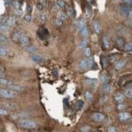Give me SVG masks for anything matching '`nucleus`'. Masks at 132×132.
Returning a JSON list of instances; mask_svg holds the SVG:
<instances>
[{
	"label": "nucleus",
	"mask_w": 132,
	"mask_h": 132,
	"mask_svg": "<svg viewBox=\"0 0 132 132\" xmlns=\"http://www.w3.org/2000/svg\"><path fill=\"white\" fill-rule=\"evenodd\" d=\"M67 15H66V14L63 13V12H60L59 14H58V18L59 19H60L62 21H64L67 19Z\"/></svg>",
	"instance_id": "nucleus-31"
},
{
	"label": "nucleus",
	"mask_w": 132,
	"mask_h": 132,
	"mask_svg": "<svg viewBox=\"0 0 132 132\" xmlns=\"http://www.w3.org/2000/svg\"><path fill=\"white\" fill-rule=\"evenodd\" d=\"M121 15L126 18H131L132 17V8L128 5H124L120 9Z\"/></svg>",
	"instance_id": "nucleus-3"
},
{
	"label": "nucleus",
	"mask_w": 132,
	"mask_h": 132,
	"mask_svg": "<svg viewBox=\"0 0 132 132\" xmlns=\"http://www.w3.org/2000/svg\"><path fill=\"white\" fill-rule=\"evenodd\" d=\"M84 103L82 101H78L75 103V108L77 110H82V108L84 107Z\"/></svg>",
	"instance_id": "nucleus-18"
},
{
	"label": "nucleus",
	"mask_w": 132,
	"mask_h": 132,
	"mask_svg": "<svg viewBox=\"0 0 132 132\" xmlns=\"http://www.w3.org/2000/svg\"><path fill=\"white\" fill-rule=\"evenodd\" d=\"M114 99H115L116 102H122L124 101V95L122 94H117L115 96V97H114Z\"/></svg>",
	"instance_id": "nucleus-20"
},
{
	"label": "nucleus",
	"mask_w": 132,
	"mask_h": 132,
	"mask_svg": "<svg viewBox=\"0 0 132 132\" xmlns=\"http://www.w3.org/2000/svg\"><path fill=\"white\" fill-rule=\"evenodd\" d=\"M115 42L116 45L119 47H122L124 45V40L121 37H117L115 39Z\"/></svg>",
	"instance_id": "nucleus-13"
},
{
	"label": "nucleus",
	"mask_w": 132,
	"mask_h": 132,
	"mask_svg": "<svg viewBox=\"0 0 132 132\" xmlns=\"http://www.w3.org/2000/svg\"><path fill=\"white\" fill-rule=\"evenodd\" d=\"M64 102L65 105L66 106H69V101H68L67 99H65L64 101Z\"/></svg>",
	"instance_id": "nucleus-54"
},
{
	"label": "nucleus",
	"mask_w": 132,
	"mask_h": 132,
	"mask_svg": "<svg viewBox=\"0 0 132 132\" xmlns=\"http://www.w3.org/2000/svg\"><path fill=\"white\" fill-rule=\"evenodd\" d=\"M27 51L28 53H32V54H34L37 52V49L34 46H30L28 47Z\"/></svg>",
	"instance_id": "nucleus-26"
},
{
	"label": "nucleus",
	"mask_w": 132,
	"mask_h": 132,
	"mask_svg": "<svg viewBox=\"0 0 132 132\" xmlns=\"http://www.w3.org/2000/svg\"><path fill=\"white\" fill-rule=\"evenodd\" d=\"M128 87H132V82L129 83L128 84Z\"/></svg>",
	"instance_id": "nucleus-56"
},
{
	"label": "nucleus",
	"mask_w": 132,
	"mask_h": 132,
	"mask_svg": "<svg viewBox=\"0 0 132 132\" xmlns=\"http://www.w3.org/2000/svg\"><path fill=\"white\" fill-rule=\"evenodd\" d=\"M8 114V111L6 110H4V109H2V108H0V115H3V116H6Z\"/></svg>",
	"instance_id": "nucleus-46"
},
{
	"label": "nucleus",
	"mask_w": 132,
	"mask_h": 132,
	"mask_svg": "<svg viewBox=\"0 0 132 132\" xmlns=\"http://www.w3.org/2000/svg\"><path fill=\"white\" fill-rule=\"evenodd\" d=\"M20 42L21 46H27L28 45L29 43V37L28 36L23 35L22 36V37L21 38Z\"/></svg>",
	"instance_id": "nucleus-9"
},
{
	"label": "nucleus",
	"mask_w": 132,
	"mask_h": 132,
	"mask_svg": "<svg viewBox=\"0 0 132 132\" xmlns=\"http://www.w3.org/2000/svg\"><path fill=\"white\" fill-rule=\"evenodd\" d=\"M4 1V3L6 7H8L12 3V1L11 0H3Z\"/></svg>",
	"instance_id": "nucleus-47"
},
{
	"label": "nucleus",
	"mask_w": 132,
	"mask_h": 132,
	"mask_svg": "<svg viewBox=\"0 0 132 132\" xmlns=\"http://www.w3.org/2000/svg\"><path fill=\"white\" fill-rule=\"evenodd\" d=\"M87 45V41L85 39L82 40L81 42H80V45H79V48H80V49H84V48L86 47Z\"/></svg>",
	"instance_id": "nucleus-24"
},
{
	"label": "nucleus",
	"mask_w": 132,
	"mask_h": 132,
	"mask_svg": "<svg viewBox=\"0 0 132 132\" xmlns=\"http://www.w3.org/2000/svg\"><path fill=\"white\" fill-rule=\"evenodd\" d=\"M94 29L95 32L97 34H99L101 32V26L99 24V23L97 21H94L93 23Z\"/></svg>",
	"instance_id": "nucleus-19"
},
{
	"label": "nucleus",
	"mask_w": 132,
	"mask_h": 132,
	"mask_svg": "<svg viewBox=\"0 0 132 132\" xmlns=\"http://www.w3.org/2000/svg\"><path fill=\"white\" fill-rule=\"evenodd\" d=\"M100 81L102 82V83H108V81H109L108 77L107 75H105V74H103V75H100Z\"/></svg>",
	"instance_id": "nucleus-27"
},
{
	"label": "nucleus",
	"mask_w": 132,
	"mask_h": 132,
	"mask_svg": "<svg viewBox=\"0 0 132 132\" xmlns=\"http://www.w3.org/2000/svg\"><path fill=\"white\" fill-rule=\"evenodd\" d=\"M26 11H27L28 13H31L32 12V8L31 6L29 4H28L26 6Z\"/></svg>",
	"instance_id": "nucleus-50"
},
{
	"label": "nucleus",
	"mask_w": 132,
	"mask_h": 132,
	"mask_svg": "<svg viewBox=\"0 0 132 132\" xmlns=\"http://www.w3.org/2000/svg\"><path fill=\"white\" fill-rule=\"evenodd\" d=\"M4 71H5L4 67V66H3V65L0 64V72H4Z\"/></svg>",
	"instance_id": "nucleus-53"
},
{
	"label": "nucleus",
	"mask_w": 132,
	"mask_h": 132,
	"mask_svg": "<svg viewBox=\"0 0 132 132\" xmlns=\"http://www.w3.org/2000/svg\"><path fill=\"white\" fill-rule=\"evenodd\" d=\"M84 54L86 56L89 57L91 54V50L90 48H86L84 50Z\"/></svg>",
	"instance_id": "nucleus-35"
},
{
	"label": "nucleus",
	"mask_w": 132,
	"mask_h": 132,
	"mask_svg": "<svg viewBox=\"0 0 132 132\" xmlns=\"http://www.w3.org/2000/svg\"><path fill=\"white\" fill-rule=\"evenodd\" d=\"M14 14L16 15V16H21L23 14V11L21 9H15L14 10Z\"/></svg>",
	"instance_id": "nucleus-37"
},
{
	"label": "nucleus",
	"mask_w": 132,
	"mask_h": 132,
	"mask_svg": "<svg viewBox=\"0 0 132 132\" xmlns=\"http://www.w3.org/2000/svg\"><path fill=\"white\" fill-rule=\"evenodd\" d=\"M0 84L6 86H11L13 85V82L12 80L9 79L4 78H1L0 79Z\"/></svg>",
	"instance_id": "nucleus-11"
},
{
	"label": "nucleus",
	"mask_w": 132,
	"mask_h": 132,
	"mask_svg": "<svg viewBox=\"0 0 132 132\" xmlns=\"http://www.w3.org/2000/svg\"><path fill=\"white\" fill-rule=\"evenodd\" d=\"M18 94L14 90H5L2 89L0 90V96L2 98H6V99H14L17 97Z\"/></svg>",
	"instance_id": "nucleus-2"
},
{
	"label": "nucleus",
	"mask_w": 132,
	"mask_h": 132,
	"mask_svg": "<svg viewBox=\"0 0 132 132\" xmlns=\"http://www.w3.org/2000/svg\"><path fill=\"white\" fill-rule=\"evenodd\" d=\"M89 130H90V127L86 126L83 127H82L81 128V130L82 132H88V131H89Z\"/></svg>",
	"instance_id": "nucleus-49"
},
{
	"label": "nucleus",
	"mask_w": 132,
	"mask_h": 132,
	"mask_svg": "<svg viewBox=\"0 0 132 132\" xmlns=\"http://www.w3.org/2000/svg\"><path fill=\"white\" fill-rule=\"evenodd\" d=\"M80 32H81V35H83V36H87V35L89 34V30H88V29L87 28L86 26H84L82 28L80 29Z\"/></svg>",
	"instance_id": "nucleus-22"
},
{
	"label": "nucleus",
	"mask_w": 132,
	"mask_h": 132,
	"mask_svg": "<svg viewBox=\"0 0 132 132\" xmlns=\"http://www.w3.org/2000/svg\"><path fill=\"white\" fill-rule=\"evenodd\" d=\"M31 59L34 62H40L42 61V57L39 55H33L31 57Z\"/></svg>",
	"instance_id": "nucleus-23"
},
{
	"label": "nucleus",
	"mask_w": 132,
	"mask_h": 132,
	"mask_svg": "<svg viewBox=\"0 0 132 132\" xmlns=\"http://www.w3.org/2000/svg\"><path fill=\"white\" fill-rule=\"evenodd\" d=\"M24 19L26 22L28 23H30L31 21L32 20V17H31V15L30 14H26V15H25L24 17Z\"/></svg>",
	"instance_id": "nucleus-39"
},
{
	"label": "nucleus",
	"mask_w": 132,
	"mask_h": 132,
	"mask_svg": "<svg viewBox=\"0 0 132 132\" xmlns=\"http://www.w3.org/2000/svg\"><path fill=\"white\" fill-rule=\"evenodd\" d=\"M84 25V21L83 20H81L78 22V24H77V27L79 30H80L81 28H82Z\"/></svg>",
	"instance_id": "nucleus-36"
},
{
	"label": "nucleus",
	"mask_w": 132,
	"mask_h": 132,
	"mask_svg": "<svg viewBox=\"0 0 132 132\" xmlns=\"http://www.w3.org/2000/svg\"><path fill=\"white\" fill-rule=\"evenodd\" d=\"M125 95L128 98H132V88L128 89L125 91Z\"/></svg>",
	"instance_id": "nucleus-33"
},
{
	"label": "nucleus",
	"mask_w": 132,
	"mask_h": 132,
	"mask_svg": "<svg viewBox=\"0 0 132 132\" xmlns=\"http://www.w3.org/2000/svg\"><path fill=\"white\" fill-rule=\"evenodd\" d=\"M0 41L3 43H7L8 42V38L1 33H0Z\"/></svg>",
	"instance_id": "nucleus-32"
},
{
	"label": "nucleus",
	"mask_w": 132,
	"mask_h": 132,
	"mask_svg": "<svg viewBox=\"0 0 132 132\" xmlns=\"http://www.w3.org/2000/svg\"><path fill=\"white\" fill-rule=\"evenodd\" d=\"M103 43L104 46L106 48H108L110 47V42L107 37H103Z\"/></svg>",
	"instance_id": "nucleus-29"
},
{
	"label": "nucleus",
	"mask_w": 132,
	"mask_h": 132,
	"mask_svg": "<svg viewBox=\"0 0 132 132\" xmlns=\"http://www.w3.org/2000/svg\"><path fill=\"white\" fill-rule=\"evenodd\" d=\"M102 65H103V68L107 67L108 62H107V59H106L105 57H102Z\"/></svg>",
	"instance_id": "nucleus-41"
},
{
	"label": "nucleus",
	"mask_w": 132,
	"mask_h": 132,
	"mask_svg": "<svg viewBox=\"0 0 132 132\" xmlns=\"http://www.w3.org/2000/svg\"><path fill=\"white\" fill-rule=\"evenodd\" d=\"M3 105L4 107H6L7 108H9V109H15V108H17L15 104L11 103V102H3Z\"/></svg>",
	"instance_id": "nucleus-12"
},
{
	"label": "nucleus",
	"mask_w": 132,
	"mask_h": 132,
	"mask_svg": "<svg viewBox=\"0 0 132 132\" xmlns=\"http://www.w3.org/2000/svg\"><path fill=\"white\" fill-rule=\"evenodd\" d=\"M118 117L120 121H127L131 118V114L128 112H122L119 114Z\"/></svg>",
	"instance_id": "nucleus-5"
},
{
	"label": "nucleus",
	"mask_w": 132,
	"mask_h": 132,
	"mask_svg": "<svg viewBox=\"0 0 132 132\" xmlns=\"http://www.w3.org/2000/svg\"><path fill=\"white\" fill-rule=\"evenodd\" d=\"M125 105H122V104L119 105V106H118V108L120 110H123V109L125 108Z\"/></svg>",
	"instance_id": "nucleus-52"
},
{
	"label": "nucleus",
	"mask_w": 132,
	"mask_h": 132,
	"mask_svg": "<svg viewBox=\"0 0 132 132\" xmlns=\"http://www.w3.org/2000/svg\"><path fill=\"white\" fill-rule=\"evenodd\" d=\"M108 132H117V128L115 127L111 126L108 128Z\"/></svg>",
	"instance_id": "nucleus-43"
},
{
	"label": "nucleus",
	"mask_w": 132,
	"mask_h": 132,
	"mask_svg": "<svg viewBox=\"0 0 132 132\" xmlns=\"http://www.w3.org/2000/svg\"><path fill=\"white\" fill-rule=\"evenodd\" d=\"M29 114V113L26 112V111H22V112H19L17 114L13 116V117L14 119H23L25 117H28Z\"/></svg>",
	"instance_id": "nucleus-6"
},
{
	"label": "nucleus",
	"mask_w": 132,
	"mask_h": 132,
	"mask_svg": "<svg viewBox=\"0 0 132 132\" xmlns=\"http://www.w3.org/2000/svg\"><path fill=\"white\" fill-rule=\"evenodd\" d=\"M84 97L89 101H91L92 100V99H93V95H92V94L90 91H86L84 93Z\"/></svg>",
	"instance_id": "nucleus-21"
},
{
	"label": "nucleus",
	"mask_w": 132,
	"mask_h": 132,
	"mask_svg": "<svg viewBox=\"0 0 132 132\" xmlns=\"http://www.w3.org/2000/svg\"><path fill=\"white\" fill-rule=\"evenodd\" d=\"M103 89L107 93H110V92L111 91V87H110V85L108 84L107 83L104 85Z\"/></svg>",
	"instance_id": "nucleus-38"
},
{
	"label": "nucleus",
	"mask_w": 132,
	"mask_h": 132,
	"mask_svg": "<svg viewBox=\"0 0 132 132\" xmlns=\"http://www.w3.org/2000/svg\"><path fill=\"white\" fill-rule=\"evenodd\" d=\"M87 64H88V66H92L94 65V59L92 57H89L88 59L87 60Z\"/></svg>",
	"instance_id": "nucleus-40"
},
{
	"label": "nucleus",
	"mask_w": 132,
	"mask_h": 132,
	"mask_svg": "<svg viewBox=\"0 0 132 132\" xmlns=\"http://www.w3.org/2000/svg\"><path fill=\"white\" fill-rule=\"evenodd\" d=\"M57 6L59 8H62V9H64L66 8V4L65 2L62 0H58L57 1Z\"/></svg>",
	"instance_id": "nucleus-28"
},
{
	"label": "nucleus",
	"mask_w": 132,
	"mask_h": 132,
	"mask_svg": "<svg viewBox=\"0 0 132 132\" xmlns=\"http://www.w3.org/2000/svg\"><path fill=\"white\" fill-rule=\"evenodd\" d=\"M9 54V50L3 46H0V56L6 57Z\"/></svg>",
	"instance_id": "nucleus-14"
},
{
	"label": "nucleus",
	"mask_w": 132,
	"mask_h": 132,
	"mask_svg": "<svg viewBox=\"0 0 132 132\" xmlns=\"http://www.w3.org/2000/svg\"><path fill=\"white\" fill-rule=\"evenodd\" d=\"M18 125L21 127L27 129H33L35 128L37 126V124L35 121L28 119H21L18 121Z\"/></svg>",
	"instance_id": "nucleus-1"
},
{
	"label": "nucleus",
	"mask_w": 132,
	"mask_h": 132,
	"mask_svg": "<svg viewBox=\"0 0 132 132\" xmlns=\"http://www.w3.org/2000/svg\"><path fill=\"white\" fill-rule=\"evenodd\" d=\"M7 20V18L5 15H1L0 16V23H4Z\"/></svg>",
	"instance_id": "nucleus-48"
},
{
	"label": "nucleus",
	"mask_w": 132,
	"mask_h": 132,
	"mask_svg": "<svg viewBox=\"0 0 132 132\" xmlns=\"http://www.w3.org/2000/svg\"><path fill=\"white\" fill-rule=\"evenodd\" d=\"M79 67L82 70H84L86 69L88 67V64H87V60H81L79 64Z\"/></svg>",
	"instance_id": "nucleus-17"
},
{
	"label": "nucleus",
	"mask_w": 132,
	"mask_h": 132,
	"mask_svg": "<svg viewBox=\"0 0 132 132\" xmlns=\"http://www.w3.org/2000/svg\"><path fill=\"white\" fill-rule=\"evenodd\" d=\"M9 88L12 89V90H14V91H22L23 90H25V88L24 87L21 85H11L9 86Z\"/></svg>",
	"instance_id": "nucleus-15"
},
{
	"label": "nucleus",
	"mask_w": 132,
	"mask_h": 132,
	"mask_svg": "<svg viewBox=\"0 0 132 132\" xmlns=\"http://www.w3.org/2000/svg\"><path fill=\"white\" fill-rule=\"evenodd\" d=\"M125 64H126V62L125 60H120L116 64L114 68L116 69H120L125 66Z\"/></svg>",
	"instance_id": "nucleus-16"
},
{
	"label": "nucleus",
	"mask_w": 132,
	"mask_h": 132,
	"mask_svg": "<svg viewBox=\"0 0 132 132\" xmlns=\"http://www.w3.org/2000/svg\"><path fill=\"white\" fill-rule=\"evenodd\" d=\"M125 49L127 51H132V43L125 45Z\"/></svg>",
	"instance_id": "nucleus-42"
},
{
	"label": "nucleus",
	"mask_w": 132,
	"mask_h": 132,
	"mask_svg": "<svg viewBox=\"0 0 132 132\" xmlns=\"http://www.w3.org/2000/svg\"><path fill=\"white\" fill-rule=\"evenodd\" d=\"M54 23H55L57 26H61L62 25V24H63L62 21L60 19H59V18L58 19H56V20H54Z\"/></svg>",
	"instance_id": "nucleus-44"
},
{
	"label": "nucleus",
	"mask_w": 132,
	"mask_h": 132,
	"mask_svg": "<svg viewBox=\"0 0 132 132\" xmlns=\"http://www.w3.org/2000/svg\"><path fill=\"white\" fill-rule=\"evenodd\" d=\"M93 119L97 122H102L105 119V116L100 113H95L93 114Z\"/></svg>",
	"instance_id": "nucleus-7"
},
{
	"label": "nucleus",
	"mask_w": 132,
	"mask_h": 132,
	"mask_svg": "<svg viewBox=\"0 0 132 132\" xmlns=\"http://www.w3.org/2000/svg\"><path fill=\"white\" fill-rule=\"evenodd\" d=\"M122 1L127 4H132V0H122Z\"/></svg>",
	"instance_id": "nucleus-51"
},
{
	"label": "nucleus",
	"mask_w": 132,
	"mask_h": 132,
	"mask_svg": "<svg viewBox=\"0 0 132 132\" xmlns=\"http://www.w3.org/2000/svg\"><path fill=\"white\" fill-rule=\"evenodd\" d=\"M39 19L42 22H45L47 20V17L46 15L44 14V12H41L39 14Z\"/></svg>",
	"instance_id": "nucleus-30"
},
{
	"label": "nucleus",
	"mask_w": 132,
	"mask_h": 132,
	"mask_svg": "<svg viewBox=\"0 0 132 132\" xmlns=\"http://www.w3.org/2000/svg\"><path fill=\"white\" fill-rule=\"evenodd\" d=\"M36 8H37V9L39 11H42V10H43V9H44V6H43V5H42L41 3H37V4H36Z\"/></svg>",
	"instance_id": "nucleus-45"
},
{
	"label": "nucleus",
	"mask_w": 132,
	"mask_h": 132,
	"mask_svg": "<svg viewBox=\"0 0 132 132\" xmlns=\"http://www.w3.org/2000/svg\"><path fill=\"white\" fill-rule=\"evenodd\" d=\"M9 26L7 24H5L4 23H0V30L2 31L6 32L8 30Z\"/></svg>",
	"instance_id": "nucleus-25"
},
{
	"label": "nucleus",
	"mask_w": 132,
	"mask_h": 132,
	"mask_svg": "<svg viewBox=\"0 0 132 132\" xmlns=\"http://www.w3.org/2000/svg\"><path fill=\"white\" fill-rule=\"evenodd\" d=\"M12 4H13V6L15 8V9H20V8H21V3L18 1H15L13 2Z\"/></svg>",
	"instance_id": "nucleus-34"
},
{
	"label": "nucleus",
	"mask_w": 132,
	"mask_h": 132,
	"mask_svg": "<svg viewBox=\"0 0 132 132\" xmlns=\"http://www.w3.org/2000/svg\"><path fill=\"white\" fill-rule=\"evenodd\" d=\"M23 35V33L21 31L16 30V31L13 32L11 38H12V40L13 41V42L17 43L20 42V39H21V38L22 37Z\"/></svg>",
	"instance_id": "nucleus-4"
},
{
	"label": "nucleus",
	"mask_w": 132,
	"mask_h": 132,
	"mask_svg": "<svg viewBox=\"0 0 132 132\" xmlns=\"http://www.w3.org/2000/svg\"><path fill=\"white\" fill-rule=\"evenodd\" d=\"M6 22L7 25L9 27H14V26L15 25V23H16V18L14 17H10L8 18H7V20H6Z\"/></svg>",
	"instance_id": "nucleus-8"
},
{
	"label": "nucleus",
	"mask_w": 132,
	"mask_h": 132,
	"mask_svg": "<svg viewBox=\"0 0 132 132\" xmlns=\"http://www.w3.org/2000/svg\"><path fill=\"white\" fill-rule=\"evenodd\" d=\"M84 82H85L86 84L92 88H95L97 86V82L95 80L87 79H86L84 80Z\"/></svg>",
	"instance_id": "nucleus-10"
},
{
	"label": "nucleus",
	"mask_w": 132,
	"mask_h": 132,
	"mask_svg": "<svg viewBox=\"0 0 132 132\" xmlns=\"http://www.w3.org/2000/svg\"><path fill=\"white\" fill-rule=\"evenodd\" d=\"M128 24V26H129L130 27L132 28V17L130 18V20Z\"/></svg>",
	"instance_id": "nucleus-55"
}]
</instances>
